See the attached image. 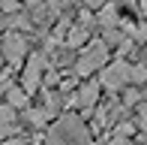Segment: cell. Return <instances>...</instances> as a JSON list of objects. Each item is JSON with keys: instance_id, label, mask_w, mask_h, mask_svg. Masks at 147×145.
Wrapping results in <instances>:
<instances>
[{"instance_id": "obj_1", "label": "cell", "mask_w": 147, "mask_h": 145, "mask_svg": "<svg viewBox=\"0 0 147 145\" xmlns=\"http://www.w3.org/2000/svg\"><path fill=\"white\" fill-rule=\"evenodd\" d=\"M45 145H90V133L81 124V118L69 112L54 121V127L45 136Z\"/></svg>"}, {"instance_id": "obj_2", "label": "cell", "mask_w": 147, "mask_h": 145, "mask_svg": "<svg viewBox=\"0 0 147 145\" xmlns=\"http://www.w3.org/2000/svg\"><path fill=\"white\" fill-rule=\"evenodd\" d=\"M108 64V45L102 42V39H93L90 45H84L81 55H78L75 61V79L78 76H90V72H99Z\"/></svg>"}, {"instance_id": "obj_3", "label": "cell", "mask_w": 147, "mask_h": 145, "mask_svg": "<svg viewBox=\"0 0 147 145\" xmlns=\"http://www.w3.org/2000/svg\"><path fill=\"white\" fill-rule=\"evenodd\" d=\"M0 49H3V57L9 67H21L24 61H27V36L18 34V30H9V34H3V39H0Z\"/></svg>"}, {"instance_id": "obj_4", "label": "cell", "mask_w": 147, "mask_h": 145, "mask_svg": "<svg viewBox=\"0 0 147 145\" xmlns=\"http://www.w3.org/2000/svg\"><path fill=\"white\" fill-rule=\"evenodd\" d=\"M129 72H132V64L126 61H108L99 72V85H102L105 91H120L129 85Z\"/></svg>"}, {"instance_id": "obj_5", "label": "cell", "mask_w": 147, "mask_h": 145, "mask_svg": "<svg viewBox=\"0 0 147 145\" xmlns=\"http://www.w3.org/2000/svg\"><path fill=\"white\" fill-rule=\"evenodd\" d=\"M42 72H48V61H45V55H30L27 64H24V76H21V91L27 97L39 91V85H42Z\"/></svg>"}, {"instance_id": "obj_6", "label": "cell", "mask_w": 147, "mask_h": 145, "mask_svg": "<svg viewBox=\"0 0 147 145\" xmlns=\"http://www.w3.org/2000/svg\"><path fill=\"white\" fill-rule=\"evenodd\" d=\"M96 100H99V82H87V85H81V88L72 94V106L78 112H90L96 106Z\"/></svg>"}, {"instance_id": "obj_7", "label": "cell", "mask_w": 147, "mask_h": 145, "mask_svg": "<svg viewBox=\"0 0 147 145\" xmlns=\"http://www.w3.org/2000/svg\"><path fill=\"white\" fill-rule=\"evenodd\" d=\"M6 106H9V109H15V112H18V109H21V112H27V109H30V97L24 94L18 85H12V88L6 91Z\"/></svg>"}, {"instance_id": "obj_8", "label": "cell", "mask_w": 147, "mask_h": 145, "mask_svg": "<svg viewBox=\"0 0 147 145\" xmlns=\"http://www.w3.org/2000/svg\"><path fill=\"white\" fill-rule=\"evenodd\" d=\"M66 42L63 49H75V45H84L87 42V24H69V30H66Z\"/></svg>"}, {"instance_id": "obj_9", "label": "cell", "mask_w": 147, "mask_h": 145, "mask_svg": "<svg viewBox=\"0 0 147 145\" xmlns=\"http://www.w3.org/2000/svg\"><path fill=\"white\" fill-rule=\"evenodd\" d=\"M99 24H102L105 30H114L117 24H120V12H117V6H102V9H99Z\"/></svg>"}, {"instance_id": "obj_10", "label": "cell", "mask_w": 147, "mask_h": 145, "mask_svg": "<svg viewBox=\"0 0 147 145\" xmlns=\"http://www.w3.org/2000/svg\"><path fill=\"white\" fill-rule=\"evenodd\" d=\"M24 118L30 121V127H45L48 121H54V115H51L48 109H27V112H24Z\"/></svg>"}, {"instance_id": "obj_11", "label": "cell", "mask_w": 147, "mask_h": 145, "mask_svg": "<svg viewBox=\"0 0 147 145\" xmlns=\"http://www.w3.org/2000/svg\"><path fill=\"white\" fill-rule=\"evenodd\" d=\"M129 82H132V85H147V67H144V64H132Z\"/></svg>"}, {"instance_id": "obj_12", "label": "cell", "mask_w": 147, "mask_h": 145, "mask_svg": "<svg viewBox=\"0 0 147 145\" xmlns=\"http://www.w3.org/2000/svg\"><path fill=\"white\" fill-rule=\"evenodd\" d=\"M138 100H141V91L138 88H126L123 91V106H138Z\"/></svg>"}, {"instance_id": "obj_13", "label": "cell", "mask_w": 147, "mask_h": 145, "mask_svg": "<svg viewBox=\"0 0 147 145\" xmlns=\"http://www.w3.org/2000/svg\"><path fill=\"white\" fill-rule=\"evenodd\" d=\"M15 130H18V124H15V121H0V139L6 142L12 133H15Z\"/></svg>"}, {"instance_id": "obj_14", "label": "cell", "mask_w": 147, "mask_h": 145, "mask_svg": "<svg viewBox=\"0 0 147 145\" xmlns=\"http://www.w3.org/2000/svg\"><path fill=\"white\" fill-rule=\"evenodd\" d=\"M0 9H3L6 15H12V12H18V9H21V6H18L15 0H6V3H0Z\"/></svg>"}, {"instance_id": "obj_15", "label": "cell", "mask_w": 147, "mask_h": 145, "mask_svg": "<svg viewBox=\"0 0 147 145\" xmlns=\"http://www.w3.org/2000/svg\"><path fill=\"white\" fill-rule=\"evenodd\" d=\"M108 145H135V142H132V139H123V136H114Z\"/></svg>"}, {"instance_id": "obj_16", "label": "cell", "mask_w": 147, "mask_h": 145, "mask_svg": "<svg viewBox=\"0 0 147 145\" xmlns=\"http://www.w3.org/2000/svg\"><path fill=\"white\" fill-rule=\"evenodd\" d=\"M3 145H27V142H24V139H21V136H12V139H6Z\"/></svg>"}, {"instance_id": "obj_17", "label": "cell", "mask_w": 147, "mask_h": 145, "mask_svg": "<svg viewBox=\"0 0 147 145\" xmlns=\"http://www.w3.org/2000/svg\"><path fill=\"white\" fill-rule=\"evenodd\" d=\"M141 12H147V0H144V3H141Z\"/></svg>"}, {"instance_id": "obj_18", "label": "cell", "mask_w": 147, "mask_h": 145, "mask_svg": "<svg viewBox=\"0 0 147 145\" xmlns=\"http://www.w3.org/2000/svg\"><path fill=\"white\" fill-rule=\"evenodd\" d=\"M141 97H144V100H147V85H144V94H141Z\"/></svg>"}]
</instances>
